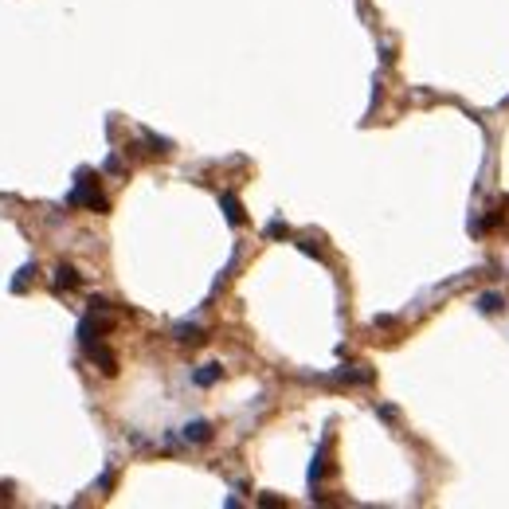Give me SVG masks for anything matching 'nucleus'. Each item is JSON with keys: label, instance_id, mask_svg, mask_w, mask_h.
<instances>
[{"label": "nucleus", "instance_id": "4", "mask_svg": "<svg viewBox=\"0 0 509 509\" xmlns=\"http://www.w3.org/2000/svg\"><path fill=\"white\" fill-rule=\"evenodd\" d=\"M478 310H482V314H498L501 310V294H482L478 298Z\"/></svg>", "mask_w": 509, "mask_h": 509}, {"label": "nucleus", "instance_id": "3", "mask_svg": "<svg viewBox=\"0 0 509 509\" xmlns=\"http://www.w3.org/2000/svg\"><path fill=\"white\" fill-rule=\"evenodd\" d=\"M185 439L188 443H208V439H212V427H208V423H188L185 427Z\"/></svg>", "mask_w": 509, "mask_h": 509}, {"label": "nucleus", "instance_id": "5", "mask_svg": "<svg viewBox=\"0 0 509 509\" xmlns=\"http://www.w3.org/2000/svg\"><path fill=\"white\" fill-rule=\"evenodd\" d=\"M223 212H228L231 223H243V212H239V200H235V196H223Z\"/></svg>", "mask_w": 509, "mask_h": 509}, {"label": "nucleus", "instance_id": "6", "mask_svg": "<svg viewBox=\"0 0 509 509\" xmlns=\"http://www.w3.org/2000/svg\"><path fill=\"white\" fill-rule=\"evenodd\" d=\"M216 380H220V365H204L196 373V384H216Z\"/></svg>", "mask_w": 509, "mask_h": 509}, {"label": "nucleus", "instance_id": "2", "mask_svg": "<svg viewBox=\"0 0 509 509\" xmlns=\"http://www.w3.org/2000/svg\"><path fill=\"white\" fill-rule=\"evenodd\" d=\"M75 286H78V271L63 263L59 271H55V290H75Z\"/></svg>", "mask_w": 509, "mask_h": 509}, {"label": "nucleus", "instance_id": "1", "mask_svg": "<svg viewBox=\"0 0 509 509\" xmlns=\"http://www.w3.org/2000/svg\"><path fill=\"white\" fill-rule=\"evenodd\" d=\"M71 208H94V212H106V196L98 192V180H94V172H78L75 188H71L67 196Z\"/></svg>", "mask_w": 509, "mask_h": 509}]
</instances>
